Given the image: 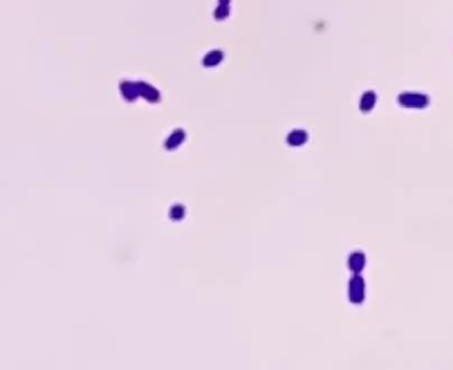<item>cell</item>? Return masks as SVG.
<instances>
[{
  "mask_svg": "<svg viewBox=\"0 0 453 370\" xmlns=\"http://www.w3.org/2000/svg\"><path fill=\"white\" fill-rule=\"evenodd\" d=\"M397 103L401 108H426L429 97L426 94H417V92H401L397 97Z\"/></svg>",
  "mask_w": 453,
  "mask_h": 370,
  "instance_id": "obj_2",
  "label": "cell"
},
{
  "mask_svg": "<svg viewBox=\"0 0 453 370\" xmlns=\"http://www.w3.org/2000/svg\"><path fill=\"white\" fill-rule=\"evenodd\" d=\"M119 92L126 101H135L139 97V90H137V81H121L119 83Z\"/></svg>",
  "mask_w": 453,
  "mask_h": 370,
  "instance_id": "obj_5",
  "label": "cell"
},
{
  "mask_svg": "<svg viewBox=\"0 0 453 370\" xmlns=\"http://www.w3.org/2000/svg\"><path fill=\"white\" fill-rule=\"evenodd\" d=\"M348 267L353 274H361L366 267V254L364 251H353V254L348 256Z\"/></svg>",
  "mask_w": 453,
  "mask_h": 370,
  "instance_id": "obj_3",
  "label": "cell"
},
{
  "mask_svg": "<svg viewBox=\"0 0 453 370\" xmlns=\"http://www.w3.org/2000/svg\"><path fill=\"white\" fill-rule=\"evenodd\" d=\"M305 142H308V133H305V130L287 133V144H290V146H303Z\"/></svg>",
  "mask_w": 453,
  "mask_h": 370,
  "instance_id": "obj_9",
  "label": "cell"
},
{
  "mask_svg": "<svg viewBox=\"0 0 453 370\" xmlns=\"http://www.w3.org/2000/svg\"><path fill=\"white\" fill-rule=\"evenodd\" d=\"M184 216H186L184 204H173V206H171V211H168V218H171V220H182Z\"/></svg>",
  "mask_w": 453,
  "mask_h": 370,
  "instance_id": "obj_11",
  "label": "cell"
},
{
  "mask_svg": "<svg viewBox=\"0 0 453 370\" xmlns=\"http://www.w3.org/2000/svg\"><path fill=\"white\" fill-rule=\"evenodd\" d=\"M184 139H186V133L182 130V128H178V130H173V133L166 137V142H164V148H166V150H175L180 144L184 142Z\"/></svg>",
  "mask_w": 453,
  "mask_h": 370,
  "instance_id": "obj_6",
  "label": "cell"
},
{
  "mask_svg": "<svg viewBox=\"0 0 453 370\" xmlns=\"http://www.w3.org/2000/svg\"><path fill=\"white\" fill-rule=\"evenodd\" d=\"M229 9H231L229 0H220L218 7H216V14H213V18H216V20H224L226 16H229Z\"/></svg>",
  "mask_w": 453,
  "mask_h": 370,
  "instance_id": "obj_10",
  "label": "cell"
},
{
  "mask_svg": "<svg viewBox=\"0 0 453 370\" xmlns=\"http://www.w3.org/2000/svg\"><path fill=\"white\" fill-rule=\"evenodd\" d=\"M224 61V52L222 49H211L209 54H205V59H202V65L205 67H216Z\"/></svg>",
  "mask_w": 453,
  "mask_h": 370,
  "instance_id": "obj_8",
  "label": "cell"
},
{
  "mask_svg": "<svg viewBox=\"0 0 453 370\" xmlns=\"http://www.w3.org/2000/svg\"><path fill=\"white\" fill-rule=\"evenodd\" d=\"M375 103H377V92H375V90H366V92L361 94L359 110L361 112H370L372 108H375Z\"/></svg>",
  "mask_w": 453,
  "mask_h": 370,
  "instance_id": "obj_7",
  "label": "cell"
},
{
  "mask_svg": "<svg viewBox=\"0 0 453 370\" xmlns=\"http://www.w3.org/2000/svg\"><path fill=\"white\" fill-rule=\"evenodd\" d=\"M366 299V280L361 278V274H353L348 283V301L355 305H361Z\"/></svg>",
  "mask_w": 453,
  "mask_h": 370,
  "instance_id": "obj_1",
  "label": "cell"
},
{
  "mask_svg": "<svg viewBox=\"0 0 453 370\" xmlns=\"http://www.w3.org/2000/svg\"><path fill=\"white\" fill-rule=\"evenodd\" d=\"M137 90H139V97H144L148 103H157L160 101V92L146 81H137Z\"/></svg>",
  "mask_w": 453,
  "mask_h": 370,
  "instance_id": "obj_4",
  "label": "cell"
}]
</instances>
